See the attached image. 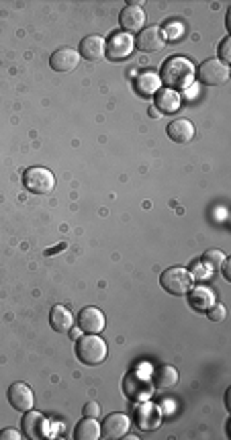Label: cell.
<instances>
[{
	"label": "cell",
	"instance_id": "f1b7e54d",
	"mask_svg": "<svg viewBox=\"0 0 231 440\" xmlns=\"http://www.w3.org/2000/svg\"><path fill=\"white\" fill-rule=\"evenodd\" d=\"M230 268H231V260H230V258H226V262H223V266H221V270H223V276H226L228 281H231Z\"/></svg>",
	"mask_w": 231,
	"mask_h": 440
},
{
	"label": "cell",
	"instance_id": "30bf717a",
	"mask_svg": "<svg viewBox=\"0 0 231 440\" xmlns=\"http://www.w3.org/2000/svg\"><path fill=\"white\" fill-rule=\"evenodd\" d=\"M105 324H107L105 313L94 305L82 307L80 313H78V326L86 334H100L105 330Z\"/></svg>",
	"mask_w": 231,
	"mask_h": 440
},
{
	"label": "cell",
	"instance_id": "5bb4252c",
	"mask_svg": "<svg viewBox=\"0 0 231 440\" xmlns=\"http://www.w3.org/2000/svg\"><path fill=\"white\" fill-rule=\"evenodd\" d=\"M182 105V99L176 90L172 88H160L156 94H154V107L158 109V113H164V115H172L180 109Z\"/></svg>",
	"mask_w": 231,
	"mask_h": 440
},
{
	"label": "cell",
	"instance_id": "52a82bcc",
	"mask_svg": "<svg viewBox=\"0 0 231 440\" xmlns=\"http://www.w3.org/2000/svg\"><path fill=\"white\" fill-rule=\"evenodd\" d=\"M166 37H164V31L156 25H150V27H144L137 37H135V49L144 51V53H154V51H160L164 49L166 45Z\"/></svg>",
	"mask_w": 231,
	"mask_h": 440
},
{
	"label": "cell",
	"instance_id": "2e32d148",
	"mask_svg": "<svg viewBox=\"0 0 231 440\" xmlns=\"http://www.w3.org/2000/svg\"><path fill=\"white\" fill-rule=\"evenodd\" d=\"M80 57L88 60V62H98L105 57V39L100 35H88L80 41V49H78Z\"/></svg>",
	"mask_w": 231,
	"mask_h": 440
},
{
	"label": "cell",
	"instance_id": "9a60e30c",
	"mask_svg": "<svg viewBox=\"0 0 231 440\" xmlns=\"http://www.w3.org/2000/svg\"><path fill=\"white\" fill-rule=\"evenodd\" d=\"M21 430H23V435L27 439H41L45 435V418H43V414L33 412V410L25 412V416L21 420Z\"/></svg>",
	"mask_w": 231,
	"mask_h": 440
},
{
	"label": "cell",
	"instance_id": "603a6c76",
	"mask_svg": "<svg viewBox=\"0 0 231 440\" xmlns=\"http://www.w3.org/2000/svg\"><path fill=\"white\" fill-rule=\"evenodd\" d=\"M226 258H228V256H226L221 250H207V252L203 254V264L207 266L209 272H217V270H221Z\"/></svg>",
	"mask_w": 231,
	"mask_h": 440
},
{
	"label": "cell",
	"instance_id": "d6986e66",
	"mask_svg": "<svg viewBox=\"0 0 231 440\" xmlns=\"http://www.w3.org/2000/svg\"><path fill=\"white\" fill-rule=\"evenodd\" d=\"M168 138L174 144H189L195 138V125L189 119H176L168 125Z\"/></svg>",
	"mask_w": 231,
	"mask_h": 440
},
{
	"label": "cell",
	"instance_id": "484cf974",
	"mask_svg": "<svg viewBox=\"0 0 231 440\" xmlns=\"http://www.w3.org/2000/svg\"><path fill=\"white\" fill-rule=\"evenodd\" d=\"M82 414H84L86 418H98V416H100V406H98L96 402H88V404L84 406Z\"/></svg>",
	"mask_w": 231,
	"mask_h": 440
},
{
	"label": "cell",
	"instance_id": "7402d4cb",
	"mask_svg": "<svg viewBox=\"0 0 231 440\" xmlns=\"http://www.w3.org/2000/svg\"><path fill=\"white\" fill-rule=\"evenodd\" d=\"M178 371L172 367V365H164L160 369H156L154 373V385L160 387V389H170L178 383Z\"/></svg>",
	"mask_w": 231,
	"mask_h": 440
},
{
	"label": "cell",
	"instance_id": "9c48e42d",
	"mask_svg": "<svg viewBox=\"0 0 231 440\" xmlns=\"http://www.w3.org/2000/svg\"><path fill=\"white\" fill-rule=\"evenodd\" d=\"M6 398H8V404H10L16 412H23V414L29 412V410H33V406H35V396H33L31 387H29L27 383H21V381L12 383V385L8 387Z\"/></svg>",
	"mask_w": 231,
	"mask_h": 440
},
{
	"label": "cell",
	"instance_id": "e0dca14e",
	"mask_svg": "<svg viewBox=\"0 0 231 440\" xmlns=\"http://www.w3.org/2000/svg\"><path fill=\"white\" fill-rule=\"evenodd\" d=\"M49 326H51V330L57 332V334L70 332L72 326H74V315H72V311H70L68 307H64V305H53L51 311H49Z\"/></svg>",
	"mask_w": 231,
	"mask_h": 440
},
{
	"label": "cell",
	"instance_id": "8992f818",
	"mask_svg": "<svg viewBox=\"0 0 231 440\" xmlns=\"http://www.w3.org/2000/svg\"><path fill=\"white\" fill-rule=\"evenodd\" d=\"M195 76H199L201 84L205 86H221L230 80V66H226L217 57H211L199 66V72H195Z\"/></svg>",
	"mask_w": 231,
	"mask_h": 440
},
{
	"label": "cell",
	"instance_id": "4316f807",
	"mask_svg": "<svg viewBox=\"0 0 231 440\" xmlns=\"http://www.w3.org/2000/svg\"><path fill=\"white\" fill-rule=\"evenodd\" d=\"M21 432L16 428H4L0 430V440H21Z\"/></svg>",
	"mask_w": 231,
	"mask_h": 440
},
{
	"label": "cell",
	"instance_id": "6da1fadb",
	"mask_svg": "<svg viewBox=\"0 0 231 440\" xmlns=\"http://www.w3.org/2000/svg\"><path fill=\"white\" fill-rule=\"evenodd\" d=\"M160 80L164 82L166 88H172L176 92L185 90L195 80V66L191 60H187L182 55H172L162 64Z\"/></svg>",
	"mask_w": 231,
	"mask_h": 440
},
{
	"label": "cell",
	"instance_id": "5b68a950",
	"mask_svg": "<svg viewBox=\"0 0 231 440\" xmlns=\"http://www.w3.org/2000/svg\"><path fill=\"white\" fill-rule=\"evenodd\" d=\"M133 49H135V39L125 31H117L109 39H105V57L113 62L127 60L133 53Z\"/></svg>",
	"mask_w": 231,
	"mask_h": 440
},
{
	"label": "cell",
	"instance_id": "8fae6325",
	"mask_svg": "<svg viewBox=\"0 0 231 440\" xmlns=\"http://www.w3.org/2000/svg\"><path fill=\"white\" fill-rule=\"evenodd\" d=\"M78 64H80V53L76 49H72V47H59L49 57L51 70L62 72V74H68V72L76 70Z\"/></svg>",
	"mask_w": 231,
	"mask_h": 440
},
{
	"label": "cell",
	"instance_id": "7c38bea8",
	"mask_svg": "<svg viewBox=\"0 0 231 440\" xmlns=\"http://www.w3.org/2000/svg\"><path fill=\"white\" fill-rule=\"evenodd\" d=\"M119 25L123 27L125 33L133 35L139 33L146 25V12L141 6H125L119 14Z\"/></svg>",
	"mask_w": 231,
	"mask_h": 440
},
{
	"label": "cell",
	"instance_id": "cb8c5ba5",
	"mask_svg": "<svg viewBox=\"0 0 231 440\" xmlns=\"http://www.w3.org/2000/svg\"><path fill=\"white\" fill-rule=\"evenodd\" d=\"M207 315H209V320L211 322H221V320H226V315H228V309H226V305H221V303H213L207 311H205Z\"/></svg>",
	"mask_w": 231,
	"mask_h": 440
},
{
	"label": "cell",
	"instance_id": "83f0119b",
	"mask_svg": "<svg viewBox=\"0 0 231 440\" xmlns=\"http://www.w3.org/2000/svg\"><path fill=\"white\" fill-rule=\"evenodd\" d=\"M180 31H182V29H180V25H178V23H172V27H170L168 31H164V37H166V41H168V39H174V37H178V35H180Z\"/></svg>",
	"mask_w": 231,
	"mask_h": 440
},
{
	"label": "cell",
	"instance_id": "277c9868",
	"mask_svg": "<svg viewBox=\"0 0 231 440\" xmlns=\"http://www.w3.org/2000/svg\"><path fill=\"white\" fill-rule=\"evenodd\" d=\"M23 187L35 195H47L55 189V177L43 166H31L23 172Z\"/></svg>",
	"mask_w": 231,
	"mask_h": 440
},
{
	"label": "cell",
	"instance_id": "3957f363",
	"mask_svg": "<svg viewBox=\"0 0 231 440\" xmlns=\"http://www.w3.org/2000/svg\"><path fill=\"white\" fill-rule=\"evenodd\" d=\"M193 274L191 270L182 268V266H170L162 272L160 276V285L166 293L170 295H176V297H182L187 295L191 289H193Z\"/></svg>",
	"mask_w": 231,
	"mask_h": 440
},
{
	"label": "cell",
	"instance_id": "44dd1931",
	"mask_svg": "<svg viewBox=\"0 0 231 440\" xmlns=\"http://www.w3.org/2000/svg\"><path fill=\"white\" fill-rule=\"evenodd\" d=\"M74 439L76 440H98L100 439V424L96 422V418H86L78 422L76 430H74Z\"/></svg>",
	"mask_w": 231,
	"mask_h": 440
},
{
	"label": "cell",
	"instance_id": "7a4b0ae2",
	"mask_svg": "<svg viewBox=\"0 0 231 440\" xmlns=\"http://www.w3.org/2000/svg\"><path fill=\"white\" fill-rule=\"evenodd\" d=\"M109 354L107 342L98 334H86L76 340V357L86 367H98Z\"/></svg>",
	"mask_w": 231,
	"mask_h": 440
},
{
	"label": "cell",
	"instance_id": "d4e9b609",
	"mask_svg": "<svg viewBox=\"0 0 231 440\" xmlns=\"http://www.w3.org/2000/svg\"><path fill=\"white\" fill-rule=\"evenodd\" d=\"M219 62H223L226 66H230L231 62V39L226 37L221 43H219Z\"/></svg>",
	"mask_w": 231,
	"mask_h": 440
},
{
	"label": "cell",
	"instance_id": "ac0fdd59",
	"mask_svg": "<svg viewBox=\"0 0 231 440\" xmlns=\"http://www.w3.org/2000/svg\"><path fill=\"white\" fill-rule=\"evenodd\" d=\"M133 86L135 90L141 94V96H154L160 88H162V80L156 72L148 70V72H139L133 80Z\"/></svg>",
	"mask_w": 231,
	"mask_h": 440
},
{
	"label": "cell",
	"instance_id": "ffe728a7",
	"mask_svg": "<svg viewBox=\"0 0 231 440\" xmlns=\"http://www.w3.org/2000/svg\"><path fill=\"white\" fill-rule=\"evenodd\" d=\"M187 295H189L191 307L197 309V311H207L215 303V295L207 287H193Z\"/></svg>",
	"mask_w": 231,
	"mask_h": 440
},
{
	"label": "cell",
	"instance_id": "4fadbf2b",
	"mask_svg": "<svg viewBox=\"0 0 231 440\" xmlns=\"http://www.w3.org/2000/svg\"><path fill=\"white\" fill-rule=\"evenodd\" d=\"M135 422L141 430H156L162 422V412L156 404L144 402L141 406H137Z\"/></svg>",
	"mask_w": 231,
	"mask_h": 440
},
{
	"label": "cell",
	"instance_id": "ba28073f",
	"mask_svg": "<svg viewBox=\"0 0 231 440\" xmlns=\"http://www.w3.org/2000/svg\"><path fill=\"white\" fill-rule=\"evenodd\" d=\"M131 428V418L127 414H111L100 424V439H123Z\"/></svg>",
	"mask_w": 231,
	"mask_h": 440
}]
</instances>
